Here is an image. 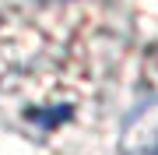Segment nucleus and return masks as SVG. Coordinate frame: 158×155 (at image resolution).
<instances>
[]
</instances>
